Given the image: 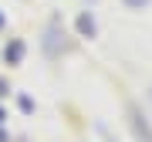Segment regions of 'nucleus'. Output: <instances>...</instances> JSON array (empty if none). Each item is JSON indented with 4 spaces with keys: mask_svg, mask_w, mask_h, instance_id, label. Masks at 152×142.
<instances>
[{
    "mask_svg": "<svg viewBox=\"0 0 152 142\" xmlns=\"http://www.w3.org/2000/svg\"><path fill=\"white\" fill-rule=\"evenodd\" d=\"M0 119H4V112H0Z\"/></svg>",
    "mask_w": 152,
    "mask_h": 142,
    "instance_id": "1",
    "label": "nucleus"
}]
</instances>
